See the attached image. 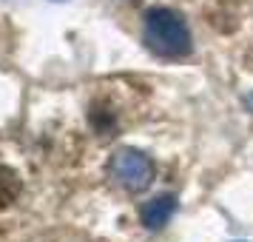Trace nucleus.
Here are the masks:
<instances>
[{"mask_svg": "<svg viewBox=\"0 0 253 242\" xmlns=\"http://www.w3.org/2000/svg\"><path fill=\"white\" fill-rule=\"evenodd\" d=\"M142 40L154 54H160L165 60L188 57L191 48H194L191 29L185 23V17L176 9H168V6H154V9L145 12Z\"/></svg>", "mask_w": 253, "mask_h": 242, "instance_id": "f257e3e1", "label": "nucleus"}, {"mask_svg": "<svg viewBox=\"0 0 253 242\" xmlns=\"http://www.w3.org/2000/svg\"><path fill=\"white\" fill-rule=\"evenodd\" d=\"M111 177L117 185H123L126 191H145L154 180V162L148 154L137 148H120L111 157Z\"/></svg>", "mask_w": 253, "mask_h": 242, "instance_id": "f03ea898", "label": "nucleus"}, {"mask_svg": "<svg viewBox=\"0 0 253 242\" xmlns=\"http://www.w3.org/2000/svg\"><path fill=\"white\" fill-rule=\"evenodd\" d=\"M173 211H176V196L173 194H162V196L148 199V202L142 205L139 219H142V225H145L148 231H160V228H165V225L171 222Z\"/></svg>", "mask_w": 253, "mask_h": 242, "instance_id": "7ed1b4c3", "label": "nucleus"}, {"mask_svg": "<svg viewBox=\"0 0 253 242\" xmlns=\"http://www.w3.org/2000/svg\"><path fill=\"white\" fill-rule=\"evenodd\" d=\"M17 196H20V177L14 168L0 162V211H6Z\"/></svg>", "mask_w": 253, "mask_h": 242, "instance_id": "20e7f679", "label": "nucleus"}]
</instances>
